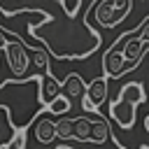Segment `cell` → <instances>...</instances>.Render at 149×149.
<instances>
[{"label": "cell", "mask_w": 149, "mask_h": 149, "mask_svg": "<svg viewBox=\"0 0 149 149\" xmlns=\"http://www.w3.org/2000/svg\"><path fill=\"white\" fill-rule=\"evenodd\" d=\"M28 30H30V37L40 40L47 47V51L61 61L88 58L91 54L98 51V47L102 42L100 33L86 19L65 16L63 12L56 19H47L42 23H30Z\"/></svg>", "instance_id": "obj_1"}, {"label": "cell", "mask_w": 149, "mask_h": 149, "mask_svg": "<svg viewBox=\"0 0 149 149\" xmlns=\"http://www.w3.org/2000/svg\"><path fill=\"white\" fill-rule=\"evenodd\" d=\"M42 74H30L26 79H7L0 84V107L7 112L9 123L16 133H26L35 123L37 114L44 109L40 100Z\"/></svg>", "instance_id": "obj_2"}, {"label": "cell", "mask_w": 149, "mask_h": 149, "mask_svg": "<svg viewBox=\"0 0 149 149\" xmlns=\"http://www.w3.org/2000/svg\"><path fill=\"white\" fill-rule=\"evenodd\" d=\"M140 102H147L144 86H142L140 81H128V84L119 91V98H116L114 102H109L107 114H109V119L116 121L119 128L128 130V128H133V123H135V107H137Z\"/></svg>", "instance_id": "obj_3"}, {"label": "cell", "mask_w": 149, "mask_h": 149, "mask_svg": "<svg viewBox=\"0 0 149 149\" xmlns=\"http://www.w3.org/2000/svg\"><path fill=\"white\" fill-rule=\"evenodd\" d=\"M133 12V2L130 0H100L95 5H88L86 7V14L88 19L102 28H112V26H119L128 14Z\"/></svg>", "instance_id": "obj_4"}, {"label": "cell", "mask_w": 149, "mask_h": 149, "mask_svg": "<svg viewBox=\"0 0 149 149\" xmlns=\"http://www.w3.org/2000/svg\"><path fill=\"white\" fill-rule=\"evenodd\" d=\"M5 56H7V63L12 68V74H16V79H26V72H28V47L21 42V40H9L7 49H5Z\"/></svg>", "instance_id": "obj_5"}, {"label": "cell", "mask_w": 149, "mask_h": 149, "mask_svg": "<svg viewBox=\"0 0 149 149\" xmlns=\"http://www.w3.org/2000/svg\"><path fill=\"white\" fill-rule=\"evenodd\" d=\"M105 98H107V77H98L91 84H86V91H84V98H81L84 112H93L95 114V109L102 105Z\"/></svg>", "instance_id": "obj_6"}, {"label": "cell", "mask_w": 149, "mask_h": 149, "mask_svg": "<svg viewBox=\"0 0 149 149\" xmlns=\"http://www.w3.org/2000/svg\"><path fill=\"white\" fill-rule=\"evenodd\" d=\"M102 70H105V77L107 79H119L126 70V58H123V51L121 49H107L105 56H102Z\"/></svg>", "instance_id": "obj_7"}, {"label": "cell", "mask_w": 149, "mask_h": 149, "mask_svg": "<svg viewBox=\"0 0 149 149\" xmlns=\"http://www.w3.org/2000/svg\"><path fill=\"white\" fill-rule=\"evenodd\" d=\"M58 95H61V81H56V77H51V72H49V74H42V86H40L42 107L51 105Z\"/></svg>", "instance_id": "obj_8"}, {"label": "cell", "mask_w": 149, "mask_h": 149, "mask_svg": "<svg viewBox=\"0 0 149 149\" xmlns=\"http://www.w3.org/2000/svg\"><path fill=\"white\" fill-rule=\"evenodd\" d=\"M61 91H65V93H68L65 98L72 102L74 98H84L86 84H84V79H81L77 72H70V74L65 77V81H61Z\"/></svg>", "instance_id": "obj_9"}, {"label": "cell", "mask_w": 149, "mask_h": 149, "mask_svg": "<svg viewBox=\"0 0 149 149\" xmlns=\"http://www.w3.org/2000/svg\"><path fill=\"white\" fill-rule=\"evenodd\" d=\"M56 137V126L51 119H37L35 121V140L40 144H49Z\"/></svg>", "instance_id": "obj_10"}, {"label": "cell", "mask_w": 149, "mask_h": 149, "mask_svg": "<svg viewBox=\"0 0 149 149\" xmlns=\"http://www.w3.org/2000/svg\"><path fill=\"white\" fill-rule=\"evenodd\" d=\"M14 135H16V130H14V126L9 123V116H7V112L0 107V149L9 147V142L14 140Z\"/></svg>", "instance_id": "obj_11"}, {"label": "cell", "mask_w": 149, "mask_h": 149, "mask_svg": "<svg viewBox=\"0 0 149 149\" xmlns=\"http://www.w3.org/2000/svg\"><path fill=\"white\" fill-rule=\"evenodd\" d=\"M91 130H93V119H88V116H77L74 119V140L91 142Z\"/></svg>", "instance_id": "obj_12"}, {"label": "cell", "mask_w": 149, "mask_h": 149, "mask_svg": "<svg viewBox=\"0 0 149 149\" xmlns=\"http://www.w3.org/2000/svg\"><path fill=\"white\" fill-rule=\"evenodd\" d=\"M109 137V123L107 121H93V130H91V142L93 144H105Z\"/></svg>", "instance_id": "obj_13"}, {"label": "cell", "mask_w": 149, "mask_h": 149, "mask_svg": "<svg viewBox=\"0 0 149 149\" xmlns=\"http://www.w3.org/2000/svg\"><path fill=\"white\" fill-rule=\"evenodd\" d=\"M54 126H56V137H61V140H74V119H61Z\"/></svg>", "instance_id": "obj_14"}, {"label": "cell", "mask_w": 149, "mask_h": 149, "mask_svg": "<svg viewBox=\"0 0 149 149\" xmlns=\"http://www.w3.org/2000/svg\"><path fill=\"white\" fill-rule=\"evenodd\" d=\"M70 105H72V102L61 93L51 105H47V112H51V114H65V112H70Z\"/></svg>", "instance_id": "obj_15"}, {"label": "cell", "mask_w": 149, "mask_h": 149, "mask_svg": "<svg viewBox=\"0 0 149 149\" xmlns=\"http://www.w3.org/2000/svg\"><path fill=\"white\" fill-rule=\"evenodd\" d=\"M7 149H26V133H16Z\"/></svg>", "instance_id": "obj_16"}, {"label": "cell", "mask_w": 149, "mask_h": 149, "mask_svg": "<svg viewBox=\"0 0 149 149\" xmlns=\"http://www.w3.org/2000/svg\"><path fill=\"white\" fill-rule=\"evenodd\" d=\"M7 44H9V37L0 30V51H5V49H7Z\"/></svg>", "instance_id": "obj_17"}, {"label": "cell", "mask_w": 149, "mask_h": 149, "mask_svg": "<svg viewBox=\"0 0 149 149\" xmlns=\"http://www.w3.org/2000/svg\"><path fill=\"white\" fill-rule=\"evenodd\" d=\"M144 128H147V133H149V114L144 116Z\"/></svg>", "instance_id": "obj_18"}, {"label": "cell", "mask_w": 149, "mask_h": 149, "mask_svg": "<svg viewBox=\"0 0 149 149\" xmlns=\"http://www.w3.org/2000/svg\"><path fill=\"white\" fill-rule=\"evenodd\" d=\"M56 149H74V147H68V144H61V147H56Z\"/></svg>", "instance_id": "obj_19"}, {"label": "cell", "mask_w": 149, "mask_h": 149, "mask_svg": "<svg viewBox=\"0 0 149 149\" xmlns=\"http://www.w3.org/2000/svg\"><path fill=\"white\" fill-rule=\"evenodd\" d=\"M140 149H149V147H147V144H142V147H140Z\"/></svg>", "instance_id": "obj_20"}]
</instances>
